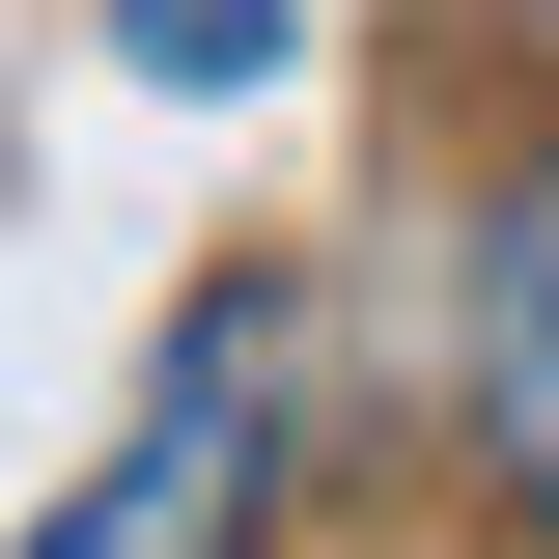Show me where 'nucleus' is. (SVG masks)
Wrapping results in <instances>:
<instances>
[{"mask_svg": "<svg viewBox=\"0 0 559 559\" xmlns=\"http://www.w3.org/2000/svg\"><path fill=\"white\" fill-rule=\"evenodd\" d=\"M252 532H280V308H197L28 559H252Z\"/></svg>", "mask_w": 559, "mask_h": 559, "instance_id": "nucleus-1", "label": "nucleus"}, {"mask_svg": "<svg viewBox=\"0 0 559 559\" xmlns=\"http://www.w3.org/2000/svg\"><path fill=\"white\" fill-rule=\"evenodd\" d=\"M476 448H503V503L559 532V197L476 252Z\"/></svg>", "mask_w": 559, "mask_h": 559, "instance_id": "nucleus-2", "label": "nucleus"}, {"mask_svg": "<svg viewBox=\"0 0 559 559\" xmlns=\"http://www.w3.org/2000/svg\"><path fill=\"white\" fill-rule=\"evenodd\" d=\"M280 57V0H140V84H252Z\"/></svg>", "mask_w": 559, "mask_h": 559, "instance_id": "nucleus-3", "label": "nucleus"}]
</instances>
